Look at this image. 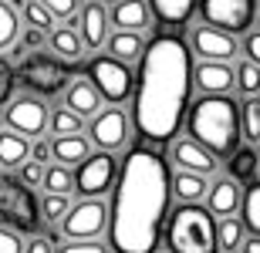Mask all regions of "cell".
I'll return each mask as SVG.
<instances>
[{"label": "cell", "instance_id": "1", "mask_svg": "<svg viewBox=\"0 0 260 253\" xmlns=\"http://www.w3.org/2000/svg\"><path fill=\"white\" fill-rule=\"evenodd\" d=\"M115 199L108 209V236L115 253H155L169 216V166L152 149H132L115 172Z\"/></svg>", "mask_w": 260, "mask_h": 253}, {"label": "cell", "instance_id": "2", "mask_svg": "<svg viewBox=\"0 0 260 253\" xmlns=\"http://www.w3.org/2000/svg\"><path fill=\"white\" fill-rule=\"evenodd\" d=\"M135 128L149 142H169L179 132L193 91V54L176 34L155 38L142 48L135 75Z\"/></svg>", "mask_w": 260, "mask_h": 253}, {"label": "cell", "instance_id": "3", "mask_svg": "<svg viewBox=\"0 0 260 253\" xmlns=\"http://www.w3.org/2000/svg\"><path fill=\"white\" fill-rule=\"evenodd\" d=\"M189 138L210 149L213 156H230L240 142V105L226 91H203L189 108Z\"/></svg>", "mask_w": 260, "mask_h": 253}, {"label": "cell", "instance_id": "4", "mask_svg": "<svg viewBox=\"0 0 260 253\" xmlns=\"http://www.w3.org/2000/svg\"><path fill=\"white\" fill-rule=\"evenodd\" d=\"M166 246L169 253H216V220L206 206L183 203L176 213L166 216Z\"/></svg>", "mask_w": 260, "mask_h": 253}, {"label": "cell", "instance_id": "5", "mask_svg": "<svg viewBox=\"0 0 260 253\" xmlns=\"http://www.w3.org/2000/svg\"><path fill=\"white\" fill-rule=\"evenodd\" d=\"M0 226H10L17 233H38L41 230V203L17 175L0 172Z\"/></svg>", "mask_w": 260, "mask_h": 253}, {"label": "cell", "instance_id": "6", "mask_svg": "<svg viewBox=\"0 0 260 253\" xmlns=\"http://www.w3.org/2000/svg\"><path fill=\"white\" fill-rule=\"evenodd\" d=\"M88 81H91V88L98 91V98H105L112 105H122V101L132 95L135 75L128 71V61L102 54V58H91V64H88Z\"/></svg>", "mask_w": 260, "mask_h": 253}, {"label": "cell", "instance_id": "7", "mask_svg": "<svg viewBox=\"0 0 260 253\" xmlns=\"http://www.w3.org/2000/svg\"><path fill=\"white\" fill-rule=\"evenodd\" d=\"M203 20L226 34H247L257 17V0H196Z\"/></svg>", "mask_w": 260, "mask_h": 253}, {"label": "cell", "instance_id": "8", "mask_svg": "<svg viewBox=\"0 0 260 253\" xmlns=\"http://www.w3.org/2000/svg\"><path fill=\"white\" fill-rule=\"evenodd\" d=\"M115 156L108 152V149H98L95 156L88 152L81 162H78V172H75V189L85 199H98V196H105L115 183Z\"/></svg>", "mask_w": 260, "mask_h": 253}, {"label": "cell", "instance_id": "9", "mask_svg": "<svg viewBox=\"0 0 260 253\" xmlns=\"http://www.w3.org/2000/svg\"><path fill=\"white\" fill-rule=\"evenodd\" d=\"M20 85L34 91V95H58L61 88L68 85V64L58 58H48V54H30L24 64H20Z\"/></svg>", "mask_w": 260, "mask_h": 253}, {"label": "cell", "instance_id": "10", "mask_svg": "<svg viewBox=\"0 0 260 253\" xmlns=\"http://www.w3.org/2000/svg\"><path fill=\"white\" fill-rule=\"evenodd\" d=\"M61 223V233L68 240H88V236H102V230L108 226V209L98 199H85L78 206H68V213L58 220Z\"/></svg>", "mask_w": 260, "mask_h": 253}, {"label": "cell", "instance_id": "11", "mask_svg": "<svg viewBox=\"0 0 260 253\" xmlns=\"http://www.w3.org/2000/svg\"><path fill=\"white\" fill-rule=\"evenodd\" d=\"M4 118H7V128L20 135H41L48 125V105L38 98H17V101H7Z\"/></svg>", "mask_w": 260, "mask_h": 253}, {"label": "cell", "instance_id": "12", "mask_svg": "<svg viewBox=\"0 0 260 253\" xmlns=\"http://www.w3.org/2000/svg\"><path fill=\"white\" fill-rule=\"evenodd\" d=\"M88 135L98 149H122L128 138V118L118 112V108H105V112H95L91 125H88Z\"/></svg>", "mask_w": 260, "mask_h": 253}, {"label": "cell", "instance_id": "13", "mask_svg": "<svg viewBox=\"0 0 260 253\" xmlns=\"http://www.w3.org/2000/svg\"><path fill=\"white\" fill-rule=\"evenodd\" d=\"M193 51L203 61H230L237 54V41L226 30L216 27H196L193 30Z\"/></svg>", "mask_w": 260, "mask_h": 253}, {"label": "cell", "instance_id": "14", "mask_svg": "<svg viewBox=\"0 0 260 253\" xmlns=\"http://www.w3.org/2000/svg\"><path fill=\"white\" fill-rule=\"evenodd\" d=\"M173 159L179 169H189V172H200V175L216 172V156L210 149H203L200 142H193V138H179L173 146Z\"/></svg>", "mask_w": 260, "mask_h": 253}, {"label": "cell", "instance_id": "15", "mask_svg": "<svg viewBox=\"0 0 260 253\" xmlns=\"http://www.w3.org/2000/svg\"><path fill=\"white\" fill-rule=\"evenodd\" d=\"M193 81L203 91H230L233 88V68L226 61H203L193 71Z\"/></svg>", "mask_w": 260, "mask_h": 253}, {"label": "cell", "instance_id": "16", "mask_svg": "<svg viewBox=\"0 0 260 253\" xmlns=\"http://www.w3.org/2000/svg\"><path fill=\"white\" fill-rule=\"evenodd\" d=\"M112 24H118V30H145L149 27V4L145 0H115Z\"/></svg>", "mask_w": 260, "mask_h": 253}, {"label": "cell", "instance_id": "17", "mask_svg": "<svg viewBox=\"0 0 260 253\" xmlns=\"http://www.w3.org/2000/svg\"><path fill=\"white\" fill-rule=\"evenodd\" d=\"M81 34H85L88 48H102L108 38V14L102 10V0L98 4H88L81 10Z\"/></svg>", "mask_w": 260, "mask_h": 253}, {"label": "cell", "instance_id": "18", "mask_svg": "<svg viewBox=\"0 0 260 253\" xmlns=\"http://www.w3.org/2000/svg\"><path fill=\"white\" fill-rule=\"evenodd\" d=\"M240 209V186L233 179H220L210 186V213L213 216H233Z\"/></svg>", "mask_w": 260, "mask_h": 253}, {"label": "cell", "instance_id": "19", "mask_svg": "<svg viewBox=\"0 0 260 253\" xmlns=\"http://www.w3.org/2000/svg\"><path fill=\"white\" fill-rule=\"evenodd\" d=\"M64 105L68 112H75V115H95L98 105H102V98H98V91L91 88V81H75V85L68 88V95H64Z\"/></svg>", "mask_w": 260, "mask_h": 253}, {"label": "cell", "instance_id": "20", "mask_svg": "<svg viewBox=\"0 0 260 253\" xmlns=\"http://www.w3.org/2000/svg\"><path fill=\"white\" fill-rule=\"evenodd\" d=\"M51 156L58 159L61 166H78L81 159L88 156V142L81 135H58L54 138V146H51Z\"/></svg>", "mask_w": 260, "mask_h": 253}, {"label": "cell", "instance_id": "21", "mask_svg": "<svg viewBox=\"0 0 260 253\" xmlns=\"http://www.w3.org/2000/svg\"><path fill=\"white\" fill-rule=\"evenodd\" d=\"M196 10V0H152V14L162 24L176 27V24H186Z\"/></svg>", "mask_w": 260, "mask_h": 253}, {"label": "cell", "instance_id": "22", "mask_svg": "<svg viewBox=\"0 0 260 253\" xmlns=\"http://www.w3.org/2000/svg\"><path fill=\"white\" fill-rule=\"evenodd\" d=\"M30 156V146H27V135L20 132H0V166H20L24 159Z\"/></svg>", "mask_w": 260, "mask_h": 253}, {"label": "cell", "instance_id": "23", "mask_svg": "<svg viewBox=\"0 0 260 253\" xmlns=\"http://www.w3.org/2000/svg\"><path fill=\"white\" fill-rule=\"evenodd\" d=\"M169 189H173L183 203H193V199H203L206 196V179L200 172H189V169H179L176 179H169Z\"/></svg>", "mask_w": 260, "mask_h": 253}, {"label": "cell", "instance_id": "24", "mask_svg": "<svg viewBox=\"0 0 260 253\" xmlns=\"http://www.w3.org/2000/svg\"><path fill=\"white\" fill-rule=\"evenodd\" d=\"M240 209H243V226L250 233H260V183L257 179H247L240 193Z\"/></svg>", "mask_w": 260, "mask_h": 253}, {"label": "cell", "instance_id": "25", "mask_svg": "<svg viewBox=\"0 0 260 253\" xmlns=\"http://www.w3.org/2000/svg\"><path fill=\"white\" fill-rule=\"evenodd\" d=\"M142 38H139V30H118V34H112L108 38V51H112V58L118 61H132L142 54Z\"/></svg>", "mask_w": 260, "mask_h": 253}, {"label": "cell", "instance_id": "26", "mask_svg": "<svg viewBox=\"0 0 260 253\" xmlns=\"http://www.w3.org/2000/svg\"><path fill=\"white\" fill-rule=\"evenodd\" d=\"M230 179L233 183H247V179H253V175H257V152H253L250 146L247 149H233L230 152Z\"/></svg>", "mask_w": 260, "mask_h": 253}, {"label": "cell", "instance_id": "27", "mask_svg": "<svg viewBox=\"0 0 260 253\" xmlns=\"http://www.w3.org/2000/svg\"><path fill=\"white\" fill-rule=\"evenodd\" d=\"M240 240H243V223L237 216H223L220 223H216V250L237 253L240 250Z\"/></svg>", "mask_w": 260, "mask_h": 253}, {"label": "cell", "instance_id": "28", "mask_svg": "<svg viewBox=\"0 0 260 253\" xmlns=\"http://www.w3.org/2000/svg\"><path fill=\"white\" fill-rule=\"evenodd\" d=\"M51 48L58 51L61 61H78L81 54H85V44H81V38H78L71 27L54 30V34H51Z\"/></svg>", "mask_w": 260, "mask_h": 253}, {"label": "cell", "instance_id": "29", "mask_svg": "<svg viewBox=\"0 0 260 253\" xmlns=\"http://www.w3.org/2000/svg\"><path fill=\"white\" fill-rule=\"evenodd\" d=\"M41 183H44V189L48 193H61V196H68L71 189H75V175L68 172V166H54V169H44V175H41Z\"/></svg>", "mask_w": 260, "mask_h": 253}, {"label": "cell", "instance_id": "30", "mask_svg": "<svg viewBox=\"0 0 260 253\" xmlns=\"http://www.w3.org/2000/svg\"><path fill=\"white\" fill-rule=\"evenodd\" d=\"M240 132L250 138V142H257V138H260V101L253 95L240 105Z\"/></svg>", "mask_w": 260, "mask_h": 253}, {"label": "cell", "instance_id": "31", "mask_svg": "<svg viewBox=\"0 0 260 253\" xmlns=\"http://www.w3.org/2000/svg\"><path fill=\"white\" fill-rule=\"evenodd\" d=\"M14 41H17V14L10 4L0 0V51H7Z\"/></svg>", "mask_w": 260, "mask_h": 253}, {"label": "cell", "instance_id": "32", "mask_svg": "<svg viewBox=\"0 0 260 253\" xmlns=\"http://www.w3.org/2000/svg\"><path fill=\"white\" fill-rule=\"evenodd\" d=\"M237 85L243 88V95H257L260 91V68L257 61H243L237 68Z\"/></svg>", "mask_w": 260, "mask_h": 253}, {"label": "cell", "instance_id": "33", "mask_svg": "<svg viewBox=\"0 0 260 253\" xmlns=\"http://www.w3.org/2000/svg\"><path fill=\"white\" fill-rule=\"evenodd\" d=\"M24 17H27V24L30 27H38V30H44V34H48L51 30V24H54V17H51L48 14V7H44V4H38V0H24Z\"/></svg>", "mask_w": 260, "mask_h": 253}, {"label": "cell", "instance_id": "34", "mask_svg": "<svg viewBox=\"0 0 260 253\" xmlns=\"http://www.w3.org/2000/svg\"><path fill=\"white\" fill-rule=\"evenodd\" d=\"M51 128H54L58 135H75V132H81V115H75V112L61 108V112H54V115H51Z\"/></svg>", "mask_w": 260, "mask_h": 253}, {"label": "cell", "instance_id": "35", "mask_svg": "<svg viewBox=\"0 0 260 253\" xmlns=\"http://www.w3.org/2000/svg\"><path fill=\"white\" fill-rule=\"evenodd\" d=\"M68 196H61V193H51V196H44V203H41V220H54L58 223L61 216L68 213Z\"/></svg>", "mask_w": 260, "mask_h": 253}, {"label": "cell", "instance_id": "36", "mask_svg": "<svg viewBox=\"0 0 260 253\" xmlns=\"http://www.w3.org/2000/svg\"><path fill=\"white\" fill-rule=\"evenodd\" d=\"M14 81H17V75H14V64L0 58V105H7L10 98H14Z\"/></svg>", "mask_w": 260, "mask_h": 253}, {"label": "cell", "instance_id": "37", "mask_svg": "<svg viewBox=\"0 0 260 253\" xmlns=\"http://www.w3.org/2000/svg\"><path fill=\"white\" fill-rule=\"evenodd\" d=\"M58 253H108V246L102 243V240H95V236H88V240H71V243H64Z\"/></svg>", "mask_w": 260, "mask_h": 253}, {"label": "cell", "instance_id": "38", "mask_svg": "<svg viewBox=\"0 0 260 253\" xmlns=\"http://www.w3.org/2000/svg\"><path fill=\"white\" fill-rule=\"evenodd\" d=\"M41 175H44V162H38V159H24L20 162V183L24 186H38Z\"/></svg>", "mask_w": 260, "mask_h": 253}, {"label": "cell", "instance_id": "39", "mask_svg": "<svg viewBox=\"0 0 260 253\" xmlns=\"http://www.w3.org/2000/svg\"><path fill=\"white\" fill-rule=\"evenodd\" d=\"M0 253H24V240H17V230L0 226Z\"/></svg>", "mask_w": 260, "mask_h": 253}, {"label": "cell", "instance_id": "40", "mask_svg": "<svg viewBox=\"0 0 260 253\" xmlns=\"http://www.w3.org/2000/svg\"><path fill=\"white\" fill-rule=\"evenodd\" d=\"M38 4L48 7L51 17H68V14H75V7H78V0H38Z\"/></svg>", "mask_w": 260, "mask_h": 253}, {"label": "cell", "instance_id": "41", "mask_svg": "<svg viewBox=\"0 0 260 253\" xmlns=\"http://www.w3.org/2000/svg\"><path fill=\"white\" fill-rule=\"evenodd\" d=\"M243 54H247V61H260V34L247 30V41H243Z\"/></svg>", "mask_w": 260, "mask_h": 253}, {"label": "cell", "instance_id": "42", "mask_svg": "<svg viewBox=\"0 0 260 253\" xmlns=\"http://www.w3.org/2000/svg\"><path fill=\"white\" fill-rule=\"evenodd\" d=\"M24 44H27V48H41V44H44V30L30 27L27 34H24Z\"/></svg>", "mask_w": 260, "mask_h": 253}, {"label": "cell", "instance_id": "43", "mask_svg": "<svg viewBox=\"0 0 260 253\" xmlns=\"http://www.w3.org/2000/svg\"><path fill=\"white\" fill-rule=\"evenodd\" d=\"M240 250H243V253H260V236H257V233L243 236V240H240Z\"/></svg>", "mask_w": 260, "mask_h": 253}, {"label": "cell", "instance_id": "44", "mask_svg": "<svg viewBox=\"0 0 260 253\" xmlns=\"http://www.w3.org/2000/svg\"><path fill=\"white\" fill-rule=\"evenodd\" d=\"M24 253H54V250H51V240H30Z\"/></svg>", "mask_w": 260, "mask_h": 253}, {"label": "cell", "instance_id": "45", "mask_svg": "<svg viewBox=\"0 0 260 253\" xmlns=\"http://www.w3.org/2000/svg\"><path fill=\"white\" fill-rule=\"evenodd\" d=\"M30 156L38 159V162H44V159H51V146H48V142H38V146L30 149Z\"/></svg>", "mask_w": 260, "mask_h": 253}, {"label": "cell", "instance_id": "46", "mask_svg": "<svg viewBox=\"0 0 260 253\" xmlns=\"http://www.w3.org/2000/svg\"><path fill=\"white\" fill-rule=\"evenodd\" d=\"M105 4H115V0H105Z\"/></svg>", "mask_w": 260, "mask_h": 253}]
</instances>
